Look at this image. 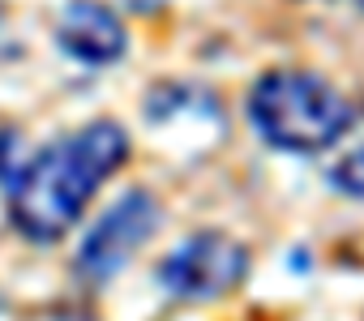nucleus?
<instances>
[{
  "mask_svg": "<svg viewBox=\"0 0 364 321\" xmlns=\"http://www.w3.org/2000/svg\"><path fill=\"white\" fill-rule=\"evenodd\" d=\"M124 158H129V137L116 120H95L73 137L43 146L9 185L14 227L35 244L60 240Z\"/></svg>",
  "mask_w": 364,
  "mask_h": 321,
  "instance_id": "f257e3e1",
  "label": "nucleus"
},
{
  "mask_svg": "<svg viewBox=\"0 0 364 321\" xmlns=\"http://www.w3.org/2000/svg\"><path fill=\"white\" fill-rule=\"evenodd\" d=\"M249 120L262 133V141L291 150V154H317L347 133L351 107L317 73L274 69V73H262L253 82Z\"/></svg>",
  "mask_w": 364,
  "mask_h": 321,
  "instance_id": "f03ea898",
  "label": "nucleus"
},
{
  "mask_svg": "<svg viewBox=\"0 0 364 321\" xmlns=\"http://www.w3.org/2000/svg\"><path fill=\"white\" fill-rule=\"evenodd\" d=\"M159 287L180 300H215L249 274V249L223 232H198L159 261Z\"/></svg>",
  "mask_w": 364,
  "mask_h": 321,
  "instance_id": "7ed1b4c3",
  "label": "nucleus"
},
{
  "mask_svg": "<svg viewBox=\"0 0 364 321\" xmlns=\"http://www.w3.org/2000/svg\"><path fill=\"white\" fill-rule=\"evenodd\" d=\"M159 227V202L146 189H129L116 197V206L90 227V236L77 249V270L90 283H107Z\"/></svg>",
  "mask_w": 364,
  "mask_h": 321,
  "instance_id": "20e7f679",
  "label": "nucleus"
},
{
  "mask_svg": "<svg viewBox=\"0 0 364 321\" xmlns=\"http://www.w3.org/2000/svg\"><path fill=\"white\" fill-rule=\"evenodd\" d=\"M56 48L82 65H112L124 52V26L99 0H69L56 22Z\"/></svg>",
  "mask_w": 364,
  "mask_h": 321,
  "instance_id": "39448f33",
  "label": "nucleus"
},
{
  "mask_svg": "<svg viewBox=\"0 0 364 321\" xmlns=\"http://www.w3.org/2000/svg\"><path fill=\"white\" fill-rule=\"evenodd\" d=\"M330 185H334L338 193L364 202V146H355L351 154H343L338 163L330 168Z\"/></svg>",
  "mask_w": 364,
  "mask_h": 321,
  "instance_id": "423d86ee",
  "label": "nucleus"
},
{
  "mask_svg": "<svg viewBox=\"0 0 364 321\" xmlns=\"http://www.w3.org/2000/svg\"><path fill=\"white\" fill-rule=\"evenodd\" d=\"M355 5H360V9H364V0H355Z\"/></svg>",
  "mask_w": 364,
  "mask_h": 321,
  "instance_id": "0eeeda50",
  "label": "nucleus"
}]
</instances>
